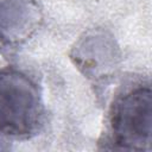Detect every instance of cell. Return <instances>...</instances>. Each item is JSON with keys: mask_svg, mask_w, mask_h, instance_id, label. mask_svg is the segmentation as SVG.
Wrapping results in <instances>:
<instances>
[{"mask_svg": "<svg viewBox=\"0 0 152 152\" xmlns=\"http://www.w3.org/2000/svg\"><path fill=\"white\" fill-rule=\"evenodd\" d=\"M45 120L42 91L24 71L0 68V138L25 140L38 134Z\"/></svg>", "mask_w": 152, "mask_h": 152, "instance_id": "cell-1", "label": "cell"}, {"mask_svg": "<svg viewBox=\"0 0 152 152\" xmlns=\"http://www.w3.org/2000/svg\"><path fill=\"white\" fill-rule=\"evenodd\" d=\"M151 106L150 86H137L115 97L109 110L106 139L112 148L150 151Z\"/></svg>", "mask_w": 152, "mask_h": 152, "instance_id": "cell-2", "label": "cell"}, {"mask_svg": "<svg viewBox=\"0 0 152 152\" xmlns=\"http://www.w3.org/2000/svg\"><path fill=\"white\" fill-rule=\"evenodd\" d=\"M42 21L34 0H0V52L30 38Z\"/></svg>", "mask_w": 152, "mask_h": 152, "instance_id": "cell-3", "label": "cell"}]
</instances>
